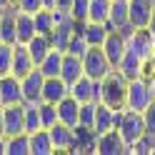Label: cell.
Wrapping results in <instances>:
<instances>
[{"instance_id":"74e56055","label":"cell","mask_w":155,"mask_h":155,"mask_svg":"<svg viewBox=\"0 0 155 155\" xmlns=\"http://www.w3.org/2000/svg\"><path fill=\"white\" fill-rule=\"evenodd\" d=\"M43 8V0H20V3H18V10H23V13H38Z\"/></svg>"},{"instance_id":"e575fe53","label":"cell","mask_w":155,"mask_h":155,"mask_svg":"<svg viewBox=\"0 0 155 155\" xmlns=\"http://www.w3.org/2000/svg\"><path fill=\"white\" fill-rule=\"evenodd\" d=\"M88 10H90V0H73L70 15H73L75 23H85L88 20Z\"/></svg>"},{"instance_id":"6da1fadb","label":"cell","mask_w":155,"mask_h":155,"mask_svg":"<svg viewBox=\"0 0 155 155\" xmlns=\"http://www.w3.org/2000/svg\"><path fill=\"white\" fill-rule=\"evenodd\" d=\"M103 85V103L108 108H125V95H128V78H125L118 68H113L100 80Z\"/></svg>"},{"instance_id":"603a6c76","label":"cell","mask_w":155,"mask_h":155,"mask_svg":"<svg viewBox=\"0 0 155 155\" xmlns=\"http://www.w3.org/2000/svg\"><path fill=\"white\" fill-rule=\"evenodd\" d=\"M118 70L128 78V80L140 78V75H143V58L135 55L130 48H128V50H125V55H123V60H120V65H118Z\"/></svg>"},{"instance_id":"8992f818","label":"cell","mask_w":155,"mask_h":155,"mask_svg":"<svg viewBox=\"0 0 155 155\" xmlns=\"http://www.w3.org/2000/svg\"><path fill=\"white\" fill-rule=\"evenodd\" d=\"M118 130H120V135H123L125 145H133L138 138H143V133H145L143 113H135V110H128V108H125L123 120H120V125H118Z\"/></svg>"},{"instance_id":"7c38bea8","label":"cell","mask_w":155,"mask_h":155,"mask_svg":"<svg viewBox=\"0 0 155 155\" xmlns=\"http://www.w3.org/2000/svg\"><path fill=\"white\" fill-rule=\"evenodd\" d=\"M48 133H50V140H53L55 153H70L73 143H75V128H70V125H65V123L58 120Z\"/></svg>"},{"instance_id":"484cf974","label":"cell","mask_w":155,"mask_h":155,"mask_svg":"<svg viewBox=\"0 0 155 155\" xmlns=\"http://www.w3.org/2000/svg\"><path fill=\"white\" fill-rule=\"evenodd\" d=\"M73 33H75V23L73 25H58V28H53V33L48 35V38H50V45L55 48V50H63L65 53V48H68V43H70Z\"/></svg>"},{"instance_id":"5b68a950","label":"cell","mask_w":155,"mask_h":155,"mask_svg":"<svg viewBox=\"0 0 155 155\" xmlns=\"http://www.w3.org/2000/svg\"><path fill=\"white\" fill-rule=\"evenodd\" d=\"M43 85H45V75L38 70H30L25 78H20V88H23V103L25 105H38L43 103Z\"/></svg>"},{"instance_id":"4dcf8cb0","label":"cell","mask_w":155,"mask_h":155,"mask_svg":"<svg viewBox=\"0 0 155 155\" xmlns=\"http://www.w3.org/2000/svg\"><path fill=\"white\" fill-rule=\"evenodd\" d=\"M38 108H40V123H43V128L45 130H50L53 125L58 123V108H55V103H38Z\"/></svg>"},{"instance_id":"7bdbcfd3","label":"cell","mask_w":155,"mask_h":155,"mask_svg":"<svg viewBox=\"0 0 155 155\" xmlns=\"http://www.w3.org/2000/svg\"><path fill=\"white\" fill-rule=\"evenodd\" d=\"M148 83H150V90H153V100H155V75L150 78V80H148Z\"/></svg>"},{"instance_id":"e0dca14e","label":"cell","mask_w":155,"mask_h":155,"mask_svg":"<svg viewBox=\"0 0 155 155\" xmlns=\"http://www.w3.org/2000/svg\"><path fill=\"white\" fill-rule=\"evenodd\" d=\"M83 58H78L73 53H63V68H60V78L68 83V85H73L78 78H83Z\"/></svg>"},{"instance_id":"8d00e7d4","label":"cell","mask_w":155,"mask_h":155,"mask_svg":"<svg viewBox=\"0 0 155 155\" xmlns=\"http://www.w3.org/2000/svg\"><path fill=\"white\" fill-rule=\"evenodd\" d=\"M143 120H145V130L155 133V100L143 110Z\"/></svg>"},{"instance_id":"836d02e7","label":"cell","mask_w":155,"mask_h":155,"mask_svg":"<svg viewBox=\"0 0 155 155\" xmlns=\"http://www.w3.org/2000/svg\"><path fill=\"white\" fill-rule=\"evenodd\" d=\"M13 65V45L0 40V75H8Z\"/></svg>"},{"instance_id":"9a60e30c","label":"cell","mask_w":155,"mask_h":155,"mask_svg":"<svg viewBox=\"0 0 155 155\" xmlns=\"http://www.w3.org/2000/svg\"><path fill=\"white\" fill-rule=\"evenodd\" d=\"M70 95V85H68L60 75L58 78H45V85H43V100L45 103H60L63 98Z\"/></svg>"},{"instance_id":"3957f363","label":"cell","mask_w":155,"mask_h":155,"mask_svg":"<svg viewBox=\"0 0 155 155\" xmlns=\"http://www.w3.org/2000/svg\"><path fill=\"white\" fill-rule=\"evenodd\" d=\"M113 70V63L108 60V55L103 53V48L98 45H90L83 55V73L93 78V80H103L105 75Z\"/></svg>"},{"instance_id":"1f68e13d","label":"cell","mask_w":155,"mask_h":155,"mask_svg":"<svg viewBox=\"0 0 155 155\" xmlns=\"http://www.w3.org/2000/svg\"><path fill=\"white\" fill-rule=\"evenodd\" d=\"M40 128H43V123H40V108H38V105H25V133H35Z\"/></svg>"},{"instance_id":"52a82bcc","label":"cell","mask_w":155,"mask_h":155,"mask_svg":"<svg viewBox=\"0 0 155 155\" xmlns=\"http://www.w3.org/2000/svg\"><path fill=\"white\" fill-rule=\"evenodd\" d=\"M100 48H103V53L108 55V60L113 63V68H118L120 60H123V55H125V50H128V38H125L120 30H110Z\"/></svg>"},{"instance_id":"277c9868","label":"cell","mask_w":155,"mask_h":155,"mask_svg":"<svg viewBox=\"0 0 155 155\" xmlns=\"http://www.w3.org/2000/svg\"><path fill=\"white\" fill-rule=\"evenodd\" d=\"M128 145H125L120 130H105V133H98L95 135V153L98 155H125Z\"/></svg>"},{"instance_id":"d590c367","label":"cell","mask_w":155,"mask_h":155,"mask_svg":"<svg viewBox=\"0 0 155 155\" xmlns=\"http://www.w3.org/2000/svg\"><path fill=\"white\" fill-rule=\"evenodd\" d=\"M88 48H90V45L85 43V38H83L80 33H73L70 43H68V48H65V53H73V55H78V58H83Z\"/></svg>"},{"instance_id":"d6a6232c","label":"cell","mask_w":155,"mask_h":155,"mask_svg":"<svg viewBox=\"0 0 155 155\" xmlns=\"http://www.w3.org/2000/svg\"><path fill=\"white\" fill-rule=\"evenodd\" d=\"M95 110H98V103H80L78 125H83V128H93V125H95Z\"/></svg>"},{"instance_id":"d6986e66","label":"cell","mask_w":155,"mask_h":155,"mask_svg":"<svg viewBox=\"0 0 155 155\" xmlns=\"http://www.w3.org/2000/svg\"><path fill=\"white\" fill-rule=\"evenodd\" d=\"M58 108V120L70 125V128H75L78 125V115H80V103H78L73 95H68V98H63L60 103L55 105Z\"/></svg>"},{"instance_id":"b9f144b4","label":"cell","mask_w":155,"mask_h":155,"mask_svg":"<svg viewBox=\"0 0 155 155\" xmlns=\"http://www.w3.org/2000/svg\"><path fill=\"white\" fill-rule=\"evenodd\" d=\"M0 155H8V138H0Z\"/></svg>"},{"instance_id":"f546056e","label":"cell","mask_w":155,"mask_h":155,"mask_svg":"<svg viewBox=\"0 0 155 155\" xmlns=\"http://www.w3.org/2000/svg\"><path fill=\"white\" fill-rule=\"evenodd\" d=\"M55 28V20H53V10H45V8H40V10L35 13V33L40 35H50Z\"/></svg>"},{"instance_id":"60d3db41","label":"cell","mask_w":155,"mask_h":155,"mask_svg":"<svg viewBox=\"0 0 155 155\" xmlns=\"http://www.w3.org/2000/svg\"><path fill=\"white\" fill-rule=\"evenodd\" d=\"M0 138H5V118H3V105H0Z\"/></svg>"},{"instance_id":"ab89813d","label":"cell","mask_w":155,"mask_h":155,"mask_svg":"<svg viewBox=\"0 0 155 155\" xmlns=\"http://www.w3.org/2000/svg\"><path fill=\"white\" fill-rule=\"evenodd\" d=\"M148 30L155 35V8H153V13H150V20H148Z\"/></svg>"},{"instance_id":"4fadbf2b","label":"cell","mask_w":155,"mask_h":155,"mask_svg":"<svg viewBox=\"0 0 155 155\" xmlns=\"http://www.w3.org/2000/svg\"><path fill=\"white\" fill-rule=\"evenodd\" d=\"M75 33H80L85 38V43L88 45H103L105 38H108V28H105L103 23H93V20H85V23H75Z\"/></svg>"},{"instance_id":"f1b7e54d","label":"cell","mask_w":155,"mask_h":155,"mask_svg":"<svg viewBox=\"0 0 155 155\" xmlns=\"http://www.w3.org/2000/svg\"><path fill=\"white\" fill-rule=\"evenodd\" d=\"M113 128V108H108L105 103H98V110H95V133H105Z\"/></svg>"},{"instance_id":"30bf717a","label":"cell","mask_w":155,"mask_h":155,"mask_svg":"<svg viewBox=\"0 0 155 155\" xmlns=\"http://www.w3.org/2000/svg\"><path fill=\"white\" fill-rule=\"evenodd\" d=\"M23 103V88L20 78L15 75H0V105H18Z\"/></svg>"},{"instance_id":"d4e9b609","label":"cell","mask_w":155,"mask_h":155,"mask_svg":"<svg viewBox=\"0 0 155 155\" xmlns=\"http://www.w3.org/2000/svg\"><path fill=\"white\" fill-rule=\"evenodd\" d=\"M93 78L88 75H83V78H78V80L70 85V95L78 100V103H93Z\"/></svg>"},{"instance_id":"44dd1931","label":"cell","mask_w":155,"mask_h":155,"mask_svg":"<svg viewBox=\"0 0 155 155\" xmlns=\"http://www.w3.org/2000/svg\"><path fill=\"white\" fill-rule=\"evenodd\" d=\"M28 135H30V155H53L55 153L50 133H48L45 128L35 130V133H28Z\"/></svg>"},{"instance_id":"cb8c5ba5","label":"cell","mask_w":155,"mask_h":155,"mask_svg":"<svg viewBox=\"0 0 155 155\" xmlns=\"http://www.w3.org/2000/svg\"><path fill=\"white\" fill-rule=\"evenodd\" d=\"M60 68H63V50H55L53 48V50L43 58V63L38 65V70L45 78H58L60 75Z\"/></svg>"},{"instance_id":"2e32d148","label":"cell","mask_w":155,"mask_h":155,"mask_svg":"<svg viewBox=\"0 0 155 155\" xmlns=\"http://www.w3.org/2000/svg\"><path fill=\"white\" fill-rule=\"evenodd\" d=\"M128 10H130V0H110V18L105 23V28L108 30H120V28L130 25Z\"/></svg>"},{"instance_id":"7402d4cb","label":"cell","mask_w":155,"mask_h":155,"mask_svg":"<svg viewBox=\"0 0 155 155\" xmlns=\"http://www.w3.org/2000/svg\"><path fill=\"white\" fill-rule=\"evenodd\" d=\"M25 45H28V50H30V58H33L35 68L40 65V63H43V58L53 50L50 38H48V35H40V33H38V35H33V38H30V40H28Z\"/></svg>"},{"instance_id":"83f0119b","label":"cell","mask_w":155,"mask_h":155,"mask_svg":"<svg viewBox=\"0 0 155 155\" xmlns=\"http://www.w3.org/2000/svg\"><path fill=\"white\" fill-rule=\"evenodd\" d=\"M110 18V0H90V10H88V20L93 23H108Z\"/></svg>"},{"instance_id":"ffe728a7","label":"cell","mask_w":155,"mask_h":155,"mask_svg":"<svg viewBox=\"0 0 155 155\" xmlns=\"http://www.w3.org/2000/svg\"><path fill=\"white\" fill-rule=\"evenodd\" d=\"M95 133L93 128H83V125H75V143L70 153H95Z\"/></svg>"},{"instance_id":"9c48e42d","label":"cell","mask_w":155,"mask_h":155,"mask_svg":"<svg viewBox=\"0 0 155 155\" xmlns=\"http://www.w3.org/2000/svg\"><path fill=\"white\" fill-rule=\"evenodd\" d=\"M3 118H5V138L25 133V103L3 105Z\"/></svg>"},{"instance_id":"4316f807","label":"cell","mask_w":155,"mask_h":155,"mask_svg":"<svg viewBox=\"0 0 155 155\" xmlns=\"http://www.w3.org/2000/svg\"><path fill=\"white\" fill-rule=\"evenodd\" d=\"M8 155H30V135L18 133L8 138Z\"/></svg>"},{"instance_id":"ee69618b","label":"cell","mask_w":155,"mask_h":155,"mask_svg":"<svg viewBox=\"0 0 155 155\" xmlns=\"http://www.w3.org/2000/svg\"><path fill=\"white\" fill-rule=\"evenodd\" d=\"M150 58H153V63H155V45H153V53H150Z\"/></svg>"},{"instance_id":"5bb4252c","label":"cell","mask_w":155,"mask_h":155,"mask_svg":"<svg viewBox=\"0 0 155 155\" xmlns=\"http://www.w3.org/2000/svg\"><path fill=\"white\" fill-rule=\"evenodd\" d=\"M155 3L153 0H130V10H128V20L133 28H148L150 13H153Z\"/></svg>"},{"instance_id":"ba28073f","label":"cell","mask_w":155,"mask_h":155,"mask_svg":"<svg viewBox=\"0 0 155 155\" xmlns=\"http://www.w3.org/2000/svg\"><path fill=\"white\" fill-rule=\"evenodd\" d=\"M153 45H155V35L148 30V28H133V33L128 35V48L135 55H140L143 60L150 58Z\"/></svg>"},{"instance_id":"f6af8a7d","label":"cell","mask_w":155,"mask_h":155,"mask_svg":"<svg viewBox=\"0 0 155 155\" xmlns=\"http://www.w3.org/2000/svg\"><path fill=\"white\" fill-rule=\"evenodd\" d=\"M153 3H155V0H153Z\"/></svg>"},{"instance_id":"ac0fdd59","label":"cell","mask_w":155,"mask_h":155,"mask_svg":"<svg viewBox=\"0 0 155 155\" xmlns=\"http://www.w3.org/2000/svg\"><path fill=\"white\" fill-rule=\"evenodd\" d=\"M33 35H38L35 33V15L18 10V15H15V40L18 43H28Z\"/></svg>"},{"instance_id":"7a4b0ae2","label":"cell","mask_w":155,"mask_h":155,"mask_svg":"<svg viewBox=\"0 0 155 155\" xmlns=\"http://www.w3.org/2000/svg\"><path fill=\"white\" fill-rule=\"evenodd\" d=\"M150 103H153V90H150V83L145 80V78H133V80H128L125 108H128V110H135V113H143Z\"/></svg>"},{"instance_id":"8fae6325","label":"cell","mask_w":155,"mask_h":155,"mask_svg":"<svg viewBox=\"0 0 155 155\" xmlns=\"http://www.w3.org/2000/svg\"><path fill=\"white\" fill-rule=\"evenodd\" d=\"M30 70H35V63L30 58V50H28L25 43H15L13 45V65H10V75L15 78H25Z\"/></svg>"},{"instance_id":"f35d334b","label":"cell","mask_w":155,"mask_h":155,"mask_svg":"<svg viewBox=\"0 0 155 155\" xmlns=\"http://www.w3.org/2000/svg\"><path fill=\"white\" fill-rule=\"evenodd\" d=\"M70 5H73V0H55L53 10H70Z\"/></svg>"}]
</instances>
